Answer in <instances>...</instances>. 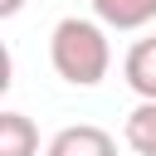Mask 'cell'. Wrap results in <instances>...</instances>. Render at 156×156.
Returning <instances> with one entry per match:
<instances>
[{"instance_id":"6da1fadb","label":"cell","mask_w":156,"mask_h":156,"mask_svg":"<svg viewBox=\"0 0 156 156\" xmlns=\"http://www.w3.org/2000/svg\"><path fill=\"white\" fill-rule=\"evenodd\" d=\"M49 58H54V73L73 88H93L107 78V63H112V49H107V34L98 20H58L54 34H49Z\"/></svg>"},{"instance_id":"7a4b0ae2","label":"cell","mask_w":156,"mask_h":156,"mask_svg":"<svg viewBox=\"0 0 156 156\" xmlns=\"http://www.w3.org/2000/svg\"><path fill=\"white\" fill-rule=\"evenodd\" d=\"M44 156H117V141H112V132H102L93 122H78V127H63L49 141Z\"/></svg>"},{"instance_id":"3957f363","label":"cell","mask_w":156,"mask_h":156,"mask_svg":"<svg viewBox=\"0 0 156 156\" xmlns=\"http://www.w3.org/2000/svg\"><path fill=\"white\" fill-rule=\"evenodd\" d=\"M122 73H127V88H132L141 102H156V34H151V39H136V44L127 49Z\"/></svg>"},{"instance_id":"277c9868","label":"cell","mask_w":156,"mask_h":156,"mask_svg":"<svg viewBox=\"0 0 156 156\" xmlns=\"http://www.w3.org/2000/svg\"><path fill=\"white\" fill-rule=\"evenodd\" d=\"M0 156H39V127L24 112H0Z\"/></svg>"},{"instance_id":"5b68a950","label":"cell","mask_w":156,"mask_h":156,"mask_svg":"<svg viewBox=\"0 0 156 156\" xmlns=\"http://www.w3.org/2000/svg\"><path fill=\"white\" fill-rule=\"evenodd\" d=\"M93 15L112 29H141L156 20V0H93Z\"/></svg>"},{"instance_id":"8992f818","label":"cell","mask_w":156,"mask_h":156,"mask_svg":"<svg viewBox=\"0 0 156 156\" xmlns=\"http://www.w3.org/2000/svg\"><path fill=\"white\" fill-rule=\"evenodd\" d=\"M122 141L136 156H156V102H136L122 122Z\"/></svg>"},{"instance_id":"52a82bcc","label":"cell","mask_w":156,"mask_h":156,"mask_svg":"<svg viewBox=\"0 0 156 156\" xmlns=\"http://www.w3.org/2000/svg\"><path fill=\"white\" fill-rule=\"evenodd\" d=\"M24 10V0H0V20H10V15H20Z\"/></svg>"}]
</instances>
